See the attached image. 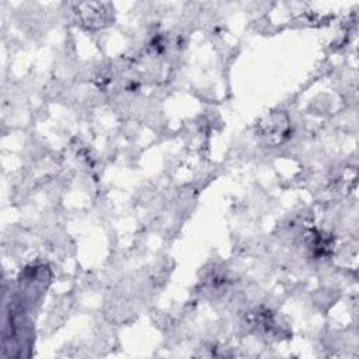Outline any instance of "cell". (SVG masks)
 Returning a JSON list of instances; mask_svg holds the SVG:
<instances>
[{
    "label": "cell",
    "instance_id": "1",
    "mask_svg": "<svg viewBox=\"0 0 359 359\" xmlns=\"http://www.w3.org/2000/svg\"><path fill=\"white\" fill-rule=\"evenodd\" d=\"M290 133V121L285 112L276 111L266 114L258 122V135L268 144L282 143Z\"/></svg>",
    "mask_w": 359,
    "mask_h": 359
},
{
    "label": "cell",
    "instance_id": "2",
    "mask_svg": "<svg viewBox=\"0 0 359 359\" xmlns=\"http://www.w3.org/2000/svg\"><path fill=\"white\" fill-rule=\"evenodd\" d=\"M87 10H81L83 14V20L88 24V25H102V22L107 21L108 18V13L102 10L104 4H86L84 6Z\"/></svg>",
    "mask_w": 359,
    "mask_h": 359
}]
</instances>
